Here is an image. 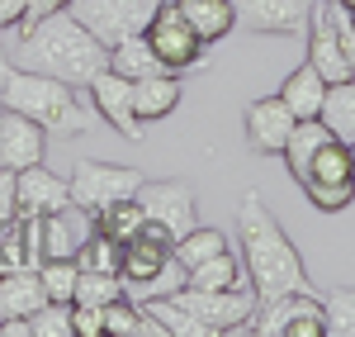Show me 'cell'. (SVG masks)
I'll return each mask as SVG.
<instances>
[{
  "instance_id": "obj_1",
  "label": "cell",
  "mask_w": 355,
  "mask_h": 337,
  "mask_svg": "<svg viewBox=\"0 0 355 337\" xmlns=\"http://www.w3.org/2000/svg\"><path fill=\"white\" fill-rule=\"evenodd\" d=\"M5 62L10 67H24V72L57 76V81L81 90V85H90L110 67V48L71 10H57V15H43L38 24L19 28V43L5 53Z\"/></svg>"
},
{
  "instance_id": "obj_2",
  "label": "cell",
  "mask_w": 355,
  "mask_h": 337,
  "mask_svg": "<svg viewBox=\"0 0 355 337\" xmlns=\"http://www.w3.org/2000/svg\"><path fill=\"white\" fill-rule=\"evenodd\" d=\"M237 238H242V266L256 299H279V295L308 290V271H303L294 238L279 228V219L266 209V199L256 190L237 204Z\"/></svg>"
},
{
  "instance_id": "obj_3",
  "label": "cell",
  "mask_w": 355,
  "mask_h": 337,
  "mask_svg": "<svg viewBox=\"0 0 355 337\" xmlns=\"http://www.w3.org/2000/svg\"><path fill=\"white\" fill-rule=\"evenodd\" d=\"M0 110H15L43 124L57 138H81L90 133V110L76 100V85L43 76V72H24V67H5L0 76Z\"/></svg>"
},
{
  "instance_id": "obj_4",
  "label": "cell",
  "mask_w": 355,
  "mask_h": 337,
  "mask_svg": "<svg viewBox=\"0 0 355 337\" xmlns=\"http://www.w3.org/2000/svg\"><path fill=\"white\" fill-rule=\"evenodd\" d=\"M299 186H303V195L313 199V209H322V214H341L346 204H355V152H351V142L327 138L313 152V162H308Z\"/></svg>"
},
{
  "instance_id": "obj_5",
  "label": "cell",
  "mask_w": 355,
  "mask_h": 337,
  "mask_svg": "<svg viewBox=\"0 0 355 337\" xmlns=\"http://www.w3.org/2000/svg\"><path fill=\"white\" fill-rule=\"evenodd\" d=\"M175 299L204 323L209 337L246 333L251 318H256V304H261L251 285H237V290H199V285H185V290H175Z\"/></svg>"
},
{
  "instance_id": "obj_6",
  "label": "cell",
  "mask_w": 355,
  "mask_h": 337,
  "mask_svg": "<svg viewBox=\"0 0 355 337\" xmlns=\"http://www.w3.org/2000/svg\"><path fill=\"white\" fill-rule=\"evenodd\" d=\"M162 5L166 0H71L67 10H71L105 48H119L123 38L147 33L152 15H157Z\"/></svg>"
},
{
  "instance_id": "obj_7",
  "label": "cell",
  "mask_w": 355,
  "mask_h": 337,
  "mask_svg": "<svg viewBox=\"0 0 355 337\" xmlns=\"http://www.w3.org/2000/svg\"><path fill=\"white\" fill-rule=\"evenodd\" d=\"M246 333H266V337H327V313H322V299H313L308 290H294V295H279V299H261Z\"/></svg>"
},
{
  "instance_id": "obj_8",
  "label": "cell",
  "mask_w": 355,
  "mask_h": 337,
  "mask_svg": "<svg viewBox=\"0 0 355 337\" xmlns=\"http://www.w3.org/2000/svg\"><path fill=\"white\" fill-rule=\"evenodd\" d=\"M142 181H147V176L137 167H114V162H100V157H85V162H76V171H71V199L85 204L90 214H100V209H110L114 199L137 195Z\"/></svg>"
},
{
  "instance_id": "obj_9",
  "label": "cell",
  "mask_w": 355,
  "mask_h": 337,
  "mask_svg": "<svg viewBox=\"0 0 355 337\" xmlns=\"http://www.w3.org/2000/svg\"><path fill=\"white\" fill-rule=\"evenodd\" d=\"M142 38L152 43V53L162 57L171 72H194V67H204V43H199V33L185 24V15L175 10V0H166L162 10L152 15V24H147Z\"/></svg>"
},
{
  "instance_id": "obj_10",
  "label": "cell",
  "mask_w": 355,
  "mask_h": 337,
  "mask_svg": "<svg viewBox=\"0 0 355 337\" xmlns=\"http://www.w3.org/2000/svg\"><path fill=\"white\" fill-rule=\"evenodd\" d=\"M137 204H142L147 219L162 224L171 238L190 233V228H194V209H199L194 186H190V181H180V176H171V181H142V186H137Z\"/></svg>"
},
{
  "instance_id": "obj_11",
  "label": "cell",
  "mask_w": 355,
  "mask_h": 337,
  "mask_svg": "<svg viewBox=\"0 0 355 337\" xmlns=\"http://www.w3.org/2000/svg\"><path fill=\"white\" fill-rule=\"evenodd\" d=\"M294 114L289 105L279 100V95H261V100H251L242 114V133H246V147L251 152H261V157H279L284 152V142L294 133Z\"/></svg>"
},
{
  "instance_id": "obj_12",
  "label": "cell",
  "mask_w": 355,
  "mask_h": 337,
  "mask_svg": "<svg viewBox=\"0 0 355 337\" xmlns=\"http://www.w3.org/2000/svg\"><path fill=\"white\" fill-rule=\"evenodd\" d=\"M90 90V105H95V114L105 119V124H114L119 133L128 142H142V133H147V124H137V110H133V81L128 76H119L114 67H105L95 81L85 85Z\"/></svg>"
},
{
  "instance_id": "obj_13",
  "label": "cell",
  "mask_w": 355,
  "mask_h": 337,
  "mask_svg": "<svg viewBox=\"0 0 355 337\" xmlns=\"http://www.w3.org/2000/svg\"><path fill=\"white\" fill-rule=\"evenodd\" d=\"M308 57L303 62H313L322 76H327V85L346 81V76H355V67L346 62V53H341V33H336V19H331V5L327 0H313V15H308Z\"/></svg>"
},
{
  "instance_id": "obj_14",
  "label": "cell",
  "mask_w": 355,
  "mask_h": 337,
  "mask_svg": "<svg viewBox=\"0 0 355 337\" xmlns=\"http://www.w3.org/2000/svg\"><path fill=\"white\" fill-rule=\"evenodd\" d=\"M237 5V24L251 33H284V38H303L308 33V15L313 0H232Z\"/></svg>"
},
{
  "instance_id": "obj_15",
  "label": "cell",
  "mask_w": 355,
  "mask_h": 337,
  "mask_svg": "<svg viewBox=\"0 0 355 337\" xmlns=\"http://www.w3.org/2000/svg\"><path fill=\"white\" fill-rule=\"evenodd\" d=\"M171 256H175V238L162 224L147 219V228L137 233L133 243H123V285H128V295H137Z\"/></svg>"
},
{
  "instance_id": "obj_16",
  "label": "cell",
  "mask_w": 355,
  "mask_h": 337,
  "mask_svg": "<svg viewBox=\"0 0 355 337\" xmlns=\"http://www.w3.org/2000/svg\"><path fill=\"white\" fill-rule=\"evenodd\" d=\"M48 138L53 133L43 124H33V119H24L15 110H0V167L24 171L33 162H43L48 157Z\"/></svg>"
},
{
  "instance_id": "obj_17",
  "label": "cell",
  "mask_w": 355,
  "mask_h": 337,
  "mask_svg": "<svg viewBox=\"0 0 355 337\" xmlns=\"http://www.w3.org/2000/svg\"><path fill=\"white\" fill-rule=\"evenodd\" d=\"M15 186H19V214H33V219L57 214L62 204H71V181H62V176L48 171L43 162L15 171Z\"/></svg>"
},
{
  "instance_id": "obj_18",
  "label": "cell",
  "mask_w": 355,
  "mask_h": 337,
  "mask_svg": "<svg viewBox=\"0 0 355 337\" xmlns=\"http://www.w3.org/2000/svg\"><path fill=\"white\" fill-rule=\"evenodd\" d=\"M90 233H95V214L71 199L57 214H43V256H76Z\"/></svg>"
},
{
  "instance_id": "obj_19",
  "label": "cell",
  "mask_w": 355,
  "mask_h": 337,
  "mask_svg": "<svg viewBox=\"0 0 355 337\" xmlns=\"http://www.w3.org/2000/svg\"><path fill=\"white\" fill-rule=\"evenodd\" d=\"M180 95H185L180 72H157V76H142V81H133L137 124H157V119H166V114H175V110H180Z\"/></svg>"
},
{
  "instance_id": "obj_20",
  "label": "cell",
  "mask_w": 355,
  "mask_h": 337,
  "mask_svg": "<svg viewBox=\"0 0 355 337\" xmlns=\"http://www.w3.org/2000/svg\"><path fill=\"white\" fill-rule=\"evenodd\" d=\"M175 10L185 15V24L199 33V43H223L237 28V5L232 0H175Z\"/></svg>"
},
{
  "instance_id": "obj_21",
  "label": "cell",
  "mask_w": 355,
  "mask_h": 337,
  "mask_svg": "<svg viewBox=\"0 0 355 337\" xmlns=\"http://www.w3.org/2000/svg\"><path fill=\"white\" fill-rule=\"evenodd\" d=\"M279 100L289 105L294 119H318V114H322V100H327V76H322L313 62H303V67H294V72L284 76Z\"/></svg>"
},
{
  "instance_id": "obj_22",
  "label": "cell",
  "mask_w": 355,
  "mask_h": 337,
  "mask_svg": "<svg viewBox=\"0 0 355 337\" xmlns=\"http://www.w3.org/2000/svg\"><path fill=\"white\" fill-rule=\"evenodd\" d=\"M43 304H48V295H43V281H38V266L0 276V318H28Z\"/></svg>"
},
{
  "instance_id": "obj_23",
  "label": "cell",
  "mask_w": 355,
  "mask_h": 337,
  "mask_svg": "<svg viewBox=\"0 0 355 337\" xmlns=\"http://www.w3.org/2000/svg\"><path fill=\"white\" fill-rule=\"evenodd\" d=\"M318 119L327 124L331 138L355 142V76L327 85V100H322V114H318Z\"/></svg>"
},
{
  "instance_id": "obj_24",
  "label": "cell",
  "mask_w": 355,
  "mask_h": 337,
  "mask_svg": "<svg viewBox=\"0 0 355 337\" xmlns=\"http://www.w3.org/2000/svg\"><path fill=\"white\" fill-rule=\"evenodd\" d=\"M110 67L128 81H142V76H157V72H171L162 57L152 53V43L137 33V38H123L119 48H110Z\"/></svg>"
},
{
  "instance_id": "obj_25",
  "label": "cell",
  "mask_w": 355,
  "mask_h": 337,
  "mask_svg": "<svg viewBox=\"0 0 355 337\" xmlns=\"http://www.w3.org/2000/svg\"><path fill=\"white\" fill-rule=\"evenodd\" d=\"M327 138H331V133H327V124H322V119H299V124H294V133H289L284 152H279L294 181H303V171H308V162H313V152H318Z\"/></svg>"
},
{
  "instance_id": "obj_26",
  "label": "cell",
  "mask_w": 355,
  "mask_h": 337,
  "mask_svg": "<svg viewBox=\"0 0 355 337\" xmlns=\"http://www.w3.org/2000/svg\"><path fill=\"white\" fill-rule=\"evenodd\" d=\"M95 228H100V233H110L114 243H133L137 233L147 228V209L137 204V195L114 199L110 209H100V214H95Z\"/></svg>"
},
{
  "instance_id": "obj_27",
  "label": "cell",
  "mask_w": 355,
  "mask_h": 337,
  "mask_svg": "<svg viewBox=\"0 0 355 337\" xmlns=\"http://www.w3.org/2000/svg\"><path fill=\"white\" fill-rule=\"evenodd\" d=\"M190 285H199V290H237V285H251V281H246V266L232 256V247H227V252L190 266Z\"/></svg>"
},
{
  "instance_id": "obj_28",
  "label": "cell",
  "mask_w": 355,
  "mask_h": 337,
  "mask_svg": "<svg viewBox=\"0 0 355 337\" xmlns=\"http://www.w3.org/2000/svg\"><path fill=\"white\" fill-rule=\"evenodd\" d=\"M76 276H81L76 256H43L38 261V281H43V295L53 304H71L76 299Z\"/></svg>"
},
{
  "instance_id": "obj_29",
  "label": "cell",
  "mask_w": 355,
  "mask_h": 337,
  "mask_svg": "<svg viewBox=\"0 0 355 337\" xmlns=\"http://www.w3.org/2000/svg\"><path fill=\"white\" fill-rule=\"evenodd\" d=\"M76 266L81 271H105V276H123V243H114L110 233H90L76 252Z\"/></svg>"
},
{
  "instance_id": "obj_30",
  "label": "cell",
  "mask_w": 355,
  "mask_h": 337,
  "mask_svg": "<svg viewBox=\"0 0 355 337\" xmlns=\"http://www.w3.org/2000/svg\"><path fill=\"white\" fill-rule=\"evenodd\" d=\"M227 252V233L223 228H199L194 224L190 233H180L175 238V256L185 261V266H199V261H209V256Z\"/></svg>"
},
{
  "instance_id": "obj_31",
  "label": "cell",
  "mask_w": 355,
  "mask_h": 337,
  "mask_svg": "<svg viewBox=\"0 0 355 337\" xmlns=\"http://www.w3.org/2000/svg\"><path fill=\"white\" fill-rule=\"evenodd\" d=\"M119 295H128V285H123V276H105V271H81L76 276V299L71 304H114Z\"/></svg>"
},
{
  "instance_id": "obj_32",
  "label": "cell",
  "mask_w": 355,
  "mask_h": 337,
  "mask_svg": "<svg viewBox=\"0 0 355 337\" xmlns=\"http://www.w3.org/2000/svg\"><path fill=\"white\" fill-rule=\"evenodd\" d=\"M322 313H327V337H355V290L351 285H336L322 299Z\"/></svg>"
},
{
  "instance_id": "obj_33",
  "label": "cell",
  "mask_w": 355,
  "mask_h": 337,
  "mask_svg": "<svg viewBox=\"0 0 355 337\" xmlns=\"http://www.w3.org/2000/svg\"><path fill=\"white\" fill-rule=\"evenodd\" d=\"M147 337L142 333V304L128 299V295H119L114 304H105V337Z\"/></svg>"
},
{
  "instance_id": "obj_34",
  "label": "cell",
  "mask_w": 355,
  "mask_h": 337,
  "mask_svg": "<svg viewBox=\"0 0 355 337\" xmlns=\"http://www.w3.org/2000/svg\"><path fill=\"white\" fill-rule=\"evenodd\" d=\"M24 266H33L28 247H24V224L10 219V224H0V276L5 271H24Z\"/></svg>"
},
{
  "instance_id": "obj_35",
  "label": "cell",
  "mask_w": 355,
  "mask_h": 337,
  "mask_svg": "<svg viewBox=\"0 0 355 337\" xmlns=\"http://www.w3.org/2000/svg\"><path fill=\"white\" fill-rule=\"evenodd\" d=\"M28 323H33V337H76L71 333V304H43L38 313H28Z\"/></svg>"
},
{
  "instance_id": "obj_36",
  "label": "cell",
  "mask_w": 355,
  "mask_h": 337,
  "mask_svg": "<svg viewBox=\"0 0 355 337\" xmlns=\"http://www.w3.org/2000/svg\"><path fill=\"white\" fill-rule=\"evenodd\" d=\"M71 333L76 337H105V309L100 304H71Z\"/></svg>"
},
{
  "instance_id": "obj_37",
  "label": "cell",
  "mask_w": 355,
  "mask_h": 337,
  "mask_svg": "<svg viewBox=\"0 0 355 337\" xmlns=\"http://www.w3.org/2000/svg\"><path fill=\"white\" fill-rule=\"evenodd\" d=\"M19 219V186H15V171L0 167V224Z\"/></svg>"
},
{
  "instance_id": "obj_38",
  "label": "cell",
  "mask_w": 355,
  "mask_h": 337,
  "mask_svg": "<svg viewBox=\"0 0 355 337\" xmlns=\"http://www.w3.org/2000/svg\"><path fill=\"white\" fill-rule=\"evenodd\" d=\"M71 0H28V10H24V24L19 28H28V24H38L43 15H57V10H67Z\"/></svg>"
},
{
  "instance_id": "obj_39",
  "label": "cell",
  "mask_w": 355,
  "mask_h": 337,
  "mask_svg": "<svg viewBox=\"0 0 355 337\" xmlns=\"http://www.w3.org/2000/svg\"><path fill=\"white\" fill-rule=\"evenodd\" d=\"M24 10H28V0H0V28H19Z\"/></svg>"
},
{
  "instance_id": "obj_40",
  "label": "cell",
  "mask_w": 355,
  "mask_h": 337,
  "mask_svg": "<svg viewBox=\"0 0 355 337\" xmlns=\"http://www.w3.org/2000/svg\"><path fill=\"white\" fill-rule=\"evenodd\" d=\"M0 337H33L28 318H0Z\"/></svg>"
},
{
  "instance_id": "obj_41",
  "label": "cell",
  "mask_w": 355,
  "mask_h": 337,
  "mask_svg": "<svg viewBox=\"0 0 355 337\" xmlns=\"http://www.w3.org/2000/svg\"><path fill=\"white\" fill-rule=\"evenodd\" d=\"M336 5H341V10H351V15H355V0H336Z\"/></svg>"
},
{
  "instance_id": "obj_42",
  "label": "cell",
  "mask_w": 355,
  "mask_h": 337,
  "mask_svg": "<svg viewBox=\"0 0 355 337\" xmlns=\"http://www.w3.org/2000/svg\"><path fill=\"white\" fill-rule=\"evenodd\" d=\"M5 67H10V62H5V53H0V76H5Z\"/></svg>"
},
{
  "instance_id": "obj_43",
  "label": "cell",
  "mask_w": 355,
  "mask_h": 337,
  "mask_svg": "<svg viewBox=\"0 0 355 337\" xmlns=\"http://www.w3.org/2000/svg\"><path fill=\"white\" fill-rule=\"evenodd\" d=\"M351 152H355V142H351Z\"/></svg>"
},
{
  "instance_id": "obj_44",
  "label": "cell",
  "mask_w": 355,
  "mask_h": 337,
  "mask_svg": "<svg viewBox=\"0 0 355 337\" xmlns=\"http://www.w3.org/2000/svg\"><path fill=\"white\" fill-rule=\"evenodd\" d=\"M351 19H355V15H351Z\"/></svg>"
}]
</instances>
